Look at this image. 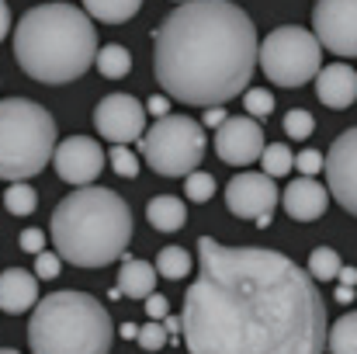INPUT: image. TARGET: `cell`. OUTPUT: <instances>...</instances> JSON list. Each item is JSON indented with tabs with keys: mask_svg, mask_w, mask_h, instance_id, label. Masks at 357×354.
Wrapping results in <instances>:
<instances>
[{
	"mask_svg": "<svg viewBox=\"0 0 357 354\" xmlns=\"http://www.w3.org/2000/svg\"><path fill=\"white\" fill-rule=\"evenodd\" d=\"M156 274H160V271H156L153 264H146V260H139V257L121 253V267H119L121 295L146 302V295H153V288H156Z\"/></svg>",
	"mask_w": 357,
	"mask_h": 354,
	"instance_id": "cell-18",
	"label": "cell"
},
{
	"mask_svg": "<svg viewBox=\"0 0 357 354\" xmlns=\"http://www.w3.org/2000/svg\"><path fill=\"white\" fill-rule=\"evenodd\" d=\"M243 105H246V115L267 118L274 112V94L264 91V87H246V91H243Z\"/></svg>",
	"mask_w": 357,
	"mask_h": 354,
	"instance_id": "cell-30",
	"label": "cell"
},
{
	"mask_svg": "<svg viewBox=\"0 0 357 354\" xmlns=\"http://www.w3.org/2000/svg\"><path fill=\"white\" fill-rule=\"evenodd\" d=\"M59 267H63V253L56 250H38V257H35V274H38V281H52L56 274H59Z\"/></svg>",
	"mask_w": 357,
	"mask_h": 354,
	"instance_id": "cell-32",
	"label": "cell"
},
{
	"mask_svg": "<svg viewBox=\"0 0 357 354\" xmlns=\"http://www.w3.org/2000/svg\"><path fill=\"white\" fill-rule=\"evenodd\" d=\"M326 348L333 354H357V313L340 316L333 327H330V341Z\"/></svg>",
	"mask_w": 357,
	"mask_h": 354,
	"instance_id": "cell-23",
	"label": "cell"
},
{
	"mask_svg": "<svg viewBox=\"0 0 357 354\" xmlns=\"http://www.w3.org/2000/svg\"><path fill=\"white\" fill-rule=\"evenodd\" d=\"M3 205L10 216H31L38 209V195L28 181H10L7 191H3Z\"/></svg>",
	"mask_w": 357,
	"mask_h": 354,
	"instance_id": "cell-24",
	"label": "cell"
},
{
	"mask_svg": "<svg viewBox=\"0 0 357 354\" xmlns=\"http://www.w3.org/2000/svg\"><path fill=\"white\" fill-rule=\"evenodd\" d=\"M316 98L333 108V112H344L357 101V70L347 63H333V66H323L316 73Z\"/></svg>",
	"mask_w": 357,
	"mask_h": 354,
	"instance_id": "cell-16",
	"label": "cell"
},
{
	"mask_svg": "<svg viewBox=\"0 0 357 354\" xmlns=\"http://www.w3.org/2000/svg\"><path fill=\"white\" fill-rule=\"evenodd\" d=\"M14 59L38 84H73L98 59L91 14L73 3H38L14 28Z\"/></svg>",
	"mask_w": 357,
	"mask_h": 354,
	"instance_id": "cell-3",
	"label": "cell"
},
{
	"mask_svg": "<svg viewBox=\"0 0 357 354\" xmlns=\"http://www.w3.org/2000/svg\"><path fill=\"white\" fill-rule=\"evenodd\" d=\"M281 202V191L274 184V177L264 170V174H236L226 188V209L236 216V219H260V216H271L274 205Z\"/></svg>",
	"mask_w": 357,
	"mask_h": 354,
	"instance_id": "cell-11",
	"label": "cell"
},
{
	"mask_svg": "<svg viewBox=\"0 0 357 354\" xmlns=\"http://www.w3.org/2000/svg\"><path fill=\"white\" fill-rule=\"evenodd\" d=\"M177 3H184V0H177Z\"/></svg>",
	"mask_w": 357,
	"mask_h": 354,
	"instance_id": "cell-42",
	"label": "cell"
},
{
	"mask_svg": "<svg viewBox=\"0 0 357 354\" xmlns=\"http://www.w3.org/2000/svg\"><path fill=\"white\" fill-rule=\"evenodd\" d=\"M21 250H24V253L45 250V233H42V230H21Z\"/></svg>",
	"mask_w": 357,
	"mask_h": 354,
	"instance_id": "cell-34",
	"label": "cell"
},
{
	"mask_svg": "<svg viewBox=\"0 0 357 354\" xmlns=\"http://www.w3.org/2000/svg\"><path fill=\"white\" fill-rule=\"evenodd\" d=\"M337 302H344V306L354 302V288H351V285H340V288H337Z\"/></svg>",
	"mask_w": 357,
	"mask_h": 354,
	"instance_id": "cell-40",
	"label": "cell"
},
{
	"mask_svg": "<svg viewBox=\"0 0 357 354\" xmlns=\"http://www.w3.org/2000/svg\"><path fill=\"white\" fill-rule=\"evenodd\" d=\"M312 128H316V118L309 115V112H302V108H291V112L284 115V132H288L291 139H309Z\"/></svg>",
	"mask_w": 357,
	"mask_h": 354,
	"instance_id": "cell-31",
	"label": "cell"
},
{
	"mask_svg": "<svg viewBox=\"0 0 357 354\" xmlns=\"http://www.w3.org/2000/svg\"><path fill=\"white\" fill-rule=\"evenodd\" d=\"M135 341H139V348H142V351H160V348L170 341V330L163 327V320H146V323L139 327Z\"/></svg>",
	"mask_w": 357,
	"mask_h": 354,
	"instance_id": "cell-29",
	"label": "cell"
},
{
	"mask_svg": "<svg viewBox=\"0 0 357 354\" xmlns=\"http://www.w3.org/2000/svg\"><path fill=\"white\" fill-rule=\"evenodd\" d=\"M108 160H112V167H115V174L119 177H139V167H142V160L125 146V142H112V149H108Z\"/></svg>",
	"mask_w": 357,
	"mask_h": 354,
	"instance_id": "cell-28",
	"label": "cell"
},
{
	"mask_svg": "<svg viewBox=\"0 0 357 354\" xmlns=\"http://www.w3.org/2000/svg\"><path fill=\"white\" fill-rule=\"evenodd\" d=\"M184 195L191 198V202H208L212 195H215V177L212 174H205V170H191L188 177H184Z\"/></svg>",
	"mask_w": 357,
	"mask_h": 354,
	"instance_id": "cell-27",
	"label": "cell"
},
{
	"mask_svg": "<svg viewBox=\"0 0 357 354\" xmlns=\"http://www.w3.org/2000/svg\"><path fill=\"white\" fill-rule=\"evenodd\" d=\"M142 0H84V10L94 17V21H105V24H125L139 14Z\"/></svg>",
	"mask_w": 357,
	"mask_h": 354,
	"instance_id": "cell-20",
	"label": "cell"
},
{
	"mask_svg": "<svg viewBox=\"0 0 357 354\" xmlns=\"http://www.w3.org/2000/svg\"><path fill=\"white\" fill-rule=\"evenodd\" d=\"M52 163H56V174L66 184L80 188V184H94L108 160H105V149L91 135H70V139H63L56 146Z\"/></svg>",
	"mask_w": 357,
	"mask_h": 354,
	"instance_id": "cell-12",
	"label": "cell"
},
{
	"mask_svg": "<svg viewBox=\"0 0 357 354\" xmlns=\"http://www.w3.org/2000/svg\"><path fill=\"white\" fill-rule=\"evenodd\" d=\"M56 121L52 115L24 98L0 101V177L28 181L45 170L56 153Z\"/></svg>",
	"mask_w": 357,
	"mask_h": 354,
	"instance_id": "cell-6",
	"label": "cell"
},
{
	"mask_svg": "<svg viewBox=\"0 0 357 354\" xmlns=\"http://www.w3.org/2000/svg\"><path fill=\"white\" fill-rule=\"evenodd\" d=\"M337 278H340V285H351V288H354L357 285V267H347V264H344Z\"/></svg>",
	"mask_w": 357,
	"mask_h": 354,
	"instance_id": "cell-38",
	"label": "cell"
},
{
	"mask_svg": "<svg viewBox=\"0 0 357 354\" xmlns=\"http://www.w3.org/2000/svg\"><path fill=\"white\" fill-rule=\"evenodd\" d=\"M205 121H195L188 115H163L156 118L146 135L139 139V149L146 156V167L160 177H188L198 170L205 156Z\"/></svg>",
	"mask_w": 357,
	"mask_h": 354,
	"instance_id": "cell-7",
	"label": "cell"
},
{
	"mask_svg": "<svg viewBox=\"0 0 357 354\" xmlns=\"http://www.w3.org/2000/svg\"><path fill=\"white\" fill-rule=\"evenodd\" d=\"M135 334H139L135 323H125V327H121V337H135Z\"/></svg>",
	"mask_w": 357,
	"mask_h": 354,
	"instance_id": "cell-41",
	"label": "cell"
},
{
	"mask_svg": "<svg viewBox=\"0 0 357 354\" xmlns=\"http://www.w3.org/2000/svg\"><path fill=\"white\" fill-rule=\"evenodd\" d=\"M312 31L333 56H357V0H316Z\"/></svg>",
	"mask_w": 357,
	"mask_h": 354,
	"instance_id": "cell-9",
	"label": "cell"
},
{
	"mask_svg": "<svg viewBox=\"0 0 357 354\" xmlns=\"http://www.w3.org/2000/svg\"><path fill=\"white\" fill-rule=\"evenodd\" d=\"M38 299V274L24 267H7L0 274V309L3 313H28Z\"/></svg>",
	"mask_w": 357,
	"mask_h": 354,
	"instance_id": "cell-17",
	"label": "cell"
},
{
	"mask_svg": "<svg viewBox=\"0 0 357 354\" xmlns=\"http://www.w3.org/2000/svg\"><path fill=\"white\" fill-rule=\"evenodd\" d=\"M184 348L195 354H319L330 341L316 278L264 246L198 236V278L184 295Z\"/></svg>",
	"mask_w": 357,
	"mask_h": 354,
	"instance_id": "cell-1",
	"label": "cell"
},
{
	"mask_svg": "<svg viewBox=\"0 0 357 354\" xmlns=\"http://www.w3.org/2000/svg\"><path fill=\"white\" fill-rule=\"evenodd\" d=\"M260 70L278 87H302L323 70V42L298 24L274 28L260 42Z\"/></svg>",
	"mask_w": 357,
	"mask_h": 354,
	"instance_id": "cell-8",
	"label": "cell"
},
{
	"mask_svg": "<svg viewBox=\"0 0 357 354\" xmlns=\"http://www.w3.org/2000/svg\"><path fill=\"white\" fill-rule=\"evenodd\" d=\"M260 63L257 28L229 0H184L153 35V73L163 94L191 108L239 98Z\"/></svg>",
	"mask_w": 357,
	"mask_h": 354,
	"instance_id": "cell-2",
	"label": "cell"
},
{
	"mask_svg": "<svg viewBox=\"0 0 357 354\" xmlns=\"http://www.w3.org/2000/svg\"><path fill=\"white\" fill-rule=\"evenodd\" d=\"M281 202H284V212H288L295 223H316V219L326 212V205H330V188L319 184L316 177L302 174V177H295V181L284 188Z\"/></svg>",
	"mask_w": 357,
	"mask_h": 354,
	"instance_id": "cell-15",
	"label": "cell"
},
{
	"mask_svg": "<svg viewBox=\"0 0 357 354\" xmlns=\"http://www.w3.org/2000/svg\"><path fill=\"white\" fill-rule=\"evenodd\" d=\"M226 118H229V115H226V108H222V105H212V108H205L202 121H205V125H212V128H219Z\"/></svg>",
	"mask_w": 357,
	"mask_h": 354,
	"instance_id": "cell-37",
	"label": "cell"
},
{
	"mask_svg": "<svg viewBox=\"0 0 357 354\" xmlns=\"http://www.w3.org/2000/svg\"><path fill=\"white\" fill-rule=\"evenodd\" d=\"M146 112L156 115V118L170 115V94H156V98H149V101H146Z\"/></svg>",
	"mask_w": 357,
	"mask_h": 354,
	"instance_id": "cell-36",
	"label": "cell"
},
{
	"mask_svg": "<svg viewBox=\"0 0 357 354\" xmlns=\"http://www.w3.org/2000/svg\"><path fill=\"white\" fill-rule=\"evenodd\" d=\"M326 181L340 209L357 216V128H347L344 135L333 139L326 153Z\"/></svg>",
	"mask_w": 357,
	"mask_h": 354,
	"instance_id": "cell-13",
	"label": "cell"
},
{
	"mask_svg": "<svg viewBox=\"0 0 357 354\" xmlns=\"http://www.w3.org/2000/svg\"><path fill=\"white\" fill-rule=\"evenodd\" d=\"M115 323L87 292H52L28 320V348L35 354H108Z\"/></svg>",
	"mask_w": 357,
	"mask_h": 354,
	"instance_id": "cell-5",
	"label": "cell"
},
{
	"mask_svg": "<svg viewBox=\"0 0 357 354\" xmlns=\"http://www.w3.org/2000/svg\"><path fill=\"white\" fill-rule=\"evenodd\" d=\"M191 267H195V260H191V253H188L184 246H163V250L156 253V271H160L163 278H170V281L188 278Z\"/></svg>",
	"mask_w": 357,
	"mask_h": 354,
	"instance_id": "cell-22",
	"label": "cell"
},
{
	"mask_svg": "<svg viewBox=\"0 0 357 354\" xmlns=\"http://www.w3.org/2000/svg\"><path fill=\"white\" fill-rule=\"evenodd\" d=\"M49 233L63 260L77 267H108L132 239V209L112 188L80 184L56 205Z\"/></svg>",
	"mask_w": 357,
	"mask_h": 354,
	"instance_id": "cell-4",
	"label": "cell"
},
{
	"mask_svg": "<svg viewBox=\"0 0 357 354\" xmlns=\"http://www.w3.org/2000/svg\"><path fill=\"white\" fill-rule=\"evenodd\" d=\"M340 253L333 250V246H316L312 253H309V274L316 278V281H333L337 274H340Z\"/></svg>",
	"mask_w": 357,
	"mask_h": 354,
	"instance_id": "cell-25",
	"label": "cell"
},
{
	"mask_svg": "<svg viewBox=\"0 0 357 354\" xmlns=\"http://www.w3.org/2000/svg\"><path fill=\"white\" fill-rule=\"evenodd\" d=\"M94 128L108 142H139L146 135V105L132 94H108L94 108Z\"/></svg>",
	"mask_w": 357,
	"mask_h": 354,
	"instance_id": "cell-10",
	"label": "cell"
},
{
	"mask_svg": "<svg viewBox=\"0 0 357 354\" xmlns=\"http://www.w3.org/2000/svg\"><path fill=\"white\" fill-rule=\"evenodd\" d=\"M295 170H298V174L316 177L319 170H326V156H323L319 149H302V153L295 156Z\"/></svg>",
	"mask_w": 357,
	"mask_h": 354,
	"instance_id": "cell-33",
	"label": "cell"
},
{
	"mask_svg": "<svg viewBox=\"0 0 357 354\" xmlns=\"http://www.w3.org/2000/svg\"><path fill=\"white\" fill-rule=\"evenodd\" d=\"M94 66L101 70V77H108V80H121V77H128V73H132V52H128L125 45H119V42H112V45L98 49Z\"/></svg>",
	"mask_w": 357,
	"mask_h": 354,
	"instance_id": "cell-21",
	"label": "cell"
},
{
	"mask_svg": "<svg viewBox=\"0 0 357 354\" xmlns=\"http://www.w3.org/2000/svg\"><path fill=\"white\" fill-rule=\"evenodd\" d=\"M167 309H170V302H167L163 295H156V292H153V295H146V316H149V320H163V316H167Z\"/></svg>",
	"mask_w": 357,
	"mask_h": 354,
	"instance_id": "cell-35",
	"label": "cell"
},
{
	"mask_svg": "<svg viewBox=\"0 0 357 354\" xmlns=\"http://www.w3.org/2000/svg\"><path fill=\"white\" fill-rule=\"evenodd\" d=\"M260 163H264V170H267L271 177H284V174L295 167V156H291V149H288L284 142H271V146H264Z\"/></svg>",
	"mask_w": 357,
	"mask_h": 354,
	"instance_id": "cell-26",
	"label": "cell"
},
{
	"mask_svg": "<svg viewBox=\"0 0 357 354\" xmlns=\"http://www.w3.org/2000/svg\"><path fill=\"white\" fill-rule=\"evenodd\" d=\"M146 219L160 233H177L188 223V205L181 198H174V195H156L149 202V209H146Z\"/></svg>",
	"mask_w": 357,
	"mask_h": 354,
	"instance_id": "cell-19",
	"label": "cell"
},
{
	"mask_svg": "<svg viewBox=\"0 0 357 354\" xmlns=\"http://www.w3.org/2000/svg\"><path fill=\"white\" fill-rule=\"evenodd\" d=\"M7 28H10V10H7V3L0 0V42L7 38Z\"/></svg>",
	"mask_w": 357,
	"mask_h": 354,
	"instance_id": "cell-39",
	"label": "cell"
},
{
	"mask_svg": "<svg viewBox=\"0 0 357 354\" xmlns=\"http://www.w3.org/2000/svg\"><path fill=\"white\" fill-rule=\"evenodd\" d=\"M264 146H267L264 142V128L253 121V115L226 118L215 128V153L229 167H246V163L260 160Z\"/></svg>",
	"mask_w": 357,
	"mask_h": 354,
	"instance_id": "cell-14",
	"label": "cell"
}]
</instances>
